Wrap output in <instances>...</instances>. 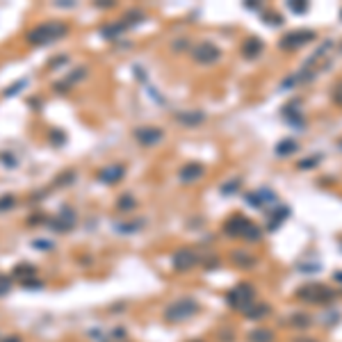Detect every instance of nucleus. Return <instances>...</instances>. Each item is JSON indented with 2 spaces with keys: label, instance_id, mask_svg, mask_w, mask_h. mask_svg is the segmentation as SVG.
Here are the masks:
<instances>
[{
  "label": "nucleus",
  "instance_id": "9b49d317",
  "mask_svg": "<svg viewBox=\"0 0 342 342\" xmlns=\"http://www.w3.org/2000/svg\"><path fill=\"white\" fill-rule=\"evenodd\" d=\"M319 160H322V155H313V157H306V160H301V162H299V164H297V166H299L301 171H306V169H315V166L319 164Z\"/></svg>",
  "mask_w": 342,
  "mask_h": 342
},
{
  "label": "nucleus",
  "instance_id": "f257e3e1",
  "mask_svg": "<svg viewBox=\"0 0 342 342\" xmlns=\"http://www.w3.org/2000/svg\"><path fill=\"white\" fill-rule=\"evenodd\" d=\"M226 233L228 235H235V238H244V240H249V242H260L262 240V231L258 226H253L251 221H249L247 217H233V219H228V223H226Z\"/></svg>",
  "mask_w": 342,
  "mask_h": 342
},
{
  "label": "nucleus",
  "instance_id": "f3484780",
  "mask_svg": "<svg viewBox=\"0 0 342 342\" xmlns=\"http://www.w3.org/2000/svg\"><path fill=\"white\" fill-rule=\"evenodd\" d=\"M269 25H283V19H280L278 14H274V16H269V21H267Z\"/></svg>",
  "mask_w": 342,
  "mask_h": 342
},
{
  "label": "nucleus",
  "instance_id": "a211bd4d",
  "mask_svg": "<svg viewBox=\"0 0 342 342\" xmlns=\"http://www.w3.org/2000/svg\"><path fill=\"white\" fill-rule=\"evenodd\" d=\"M292 322H295L297 326H304V324H308V317H301V315H297V317L292 319Z\"/></svg>",
  "mask_w": 342,
  "mask_h": 342
},
{
  "label": "nucleus",
  "instance_id": "dca6fc26",
  "mask_svg": "<svg viewBox=\"0 0 342 342\" xmlns=\"http://www.w3.org/2000/svg\"><path fill=\"white\" fill-rule=\"evenodd\" d=\"M269 313V306H260V308H253V310H249V317H265V315Z\"/></svg>",
  "mask_w": 342,
  "mask_h": 342
},
{
  "label": "nucleus",
  "instance_id": "2eb2a0df",
  "mask_svg": "<svg viewBox=\"0 0 342 342\" xmlns=\"http://www.w3.org/2000/svg\"><path fill=\"white\" fill-rule=\"evenodd\" d=\"M199 174H203V169H201V166H196V164H192L190 169H187L185 174H183V178H187V181H190V178H196Z\"/></svg>",
  "mask_w": 342,
  "mask_h": 342
},
{
  "label": "nucleus",
  "instance_id": "4468645a",
  "mask_svg": "<svg viewBox=\"0 0 342 342\" xmlns=\"http://www.w3.org/2000/svg\"><path fill=\"white\" fill-rule=\"evenodd\" d=\"M247 201H249V205H251V208H258V210L265 205V201L260 199V194H247Z\"/></svg>",
  "mask_w": 342,
  "mask_h": 342
},
{
  "label": "nucleus",
  "instance_id": "f8f14e48",
  "mask_svg": "<svg viewBox=\"0 0 342 342\" xmlns=\"http://www.w3.org/2000/svg\"><path fill=\"white\" fill-rule=\"evenodd\" d=\"M288 214H290V210H288V208H278V214H276V217H271L269 228H278L280 226V219H285Z\"/></svg>",
  "mask_w": 342,
  "mask_h": 342
},
{
  "label": "nucleus",
  "instance_id": "f03ea898",
  "mask_svg": "<svg viewBox=\"0 0 342 342\" xmlns=\"http://www.w3.org/2000/svg\"><path fill=\"white\" fill-rule=\"evenodd\" d=\"M297 297L301 301H308V304H328V301L335 297V292L328 288V285L322 283H308V285H301L297 290Z\"/></svg>",
  "mask_w": 342,
  "mask_h": 342
},
{
  "label": "nucleus",
  "instance_id": "39448f33",
  "mask_svg": "<svg viewBox=\"0 0 342 342\" xmlns=\"http://www.w3.org/2000/svg\"><path fill=\"white\" fill-rule=\"evenodd\" d=\"M194 57L199 60V62H203V64H210V62H214L219 57V50L212 46V43H201L199 48H196V52H194Z\"/></svg>",
  "mask_w": 342,
  "mask_h": 342
},
{
  "label": "nucleus",
  "instance_id": "ddd939ff",
  "mask_svg": "<svg viewBox=\"0 0 342 342\" xmlns=\"http://www.w3.org/2000/svg\"><path fill=\"white\" fill-rule=\"evenodd\" d=\"M331 98H333V103H335V105H340V107H342V80L337 82L335 87H333V91H331Z\"/></svg>",
  "mask_w": 342,
  "mask_h": 342
},
{
  "label": "nucleus",
  "instance_id": "20e7f679",
  "mask_svg": "<svg viewBox=\"0 0 342 342\" xmlns=\"http://www.w3.org/2000/svg\"><path fill=\"white\" fill-rule=\"evenodd\" d=\"M253 288L249 283H242V285H238L233 292H231V297H228V301H231V306L233 308H240V310H247L249 306H251V301H253Z\"/></svg>",
  "mask_w": 342,
  "mask_h": 342
},
{
  "label": "nucleus",
  "instance_id": "aec40b11",
  "mask_svg": "<svg viewBox=\"0 0 342 342\" xmlns=\"http://www.w3.org/2000/svg\"><path fill=\"white\" fill-rule=\"evenodd\" d=\"M297 342H310V340H297Z\"/></svg>",
  "mask_w": 342,
  "mask_h": 342
},
{
  "label": "nucleus",
  "instance_id": "6e6552de",
  "mask_svg": "<svg viewBox=\"0 0 342 342\" xmlns=\"http://www.w3.org/2000/svg\"><path fill=\"white\" fill-rule=\"evenodd\" d=\"M285 119H288V124L292 126V128H304L306 126V121H304V117H301L299 112H297V109H292V114L290 112H285Z\"/></svg>",
  "mask_w": 342,
  "mask_h": 342
},
{
  "label": "nucleus",
  "instance_id": "6ab92c4d",
  "mask_svg": "<svg viewBox=\"0 0 342 342\" xmlns=\"http://www.w3.org/2000/svg\"><path fill=\"white\" fill-rule=\"evenodd\" d=\"M333 278H335L337 283H342V271H335V276H333Z\"/></svg>",
  "mask_w": 342,
  "mask_h": 342
},
{
  "label": "nucleus",
  "instance_id": "423d86ee",
  "mask_svg": "<svg viewBox=\"0 0 342 342\" xmlns=\"http://www.w3.org/2000/svg\"><path fill=\"white\" fill-rule=\"evenodd\" d=\"M242 52H244V57H249V60L258 57V55L262 52V39H260V37H251V39H247V43H244Z\"/></svg>",
  "mask_w": 342,
  "mask_h": 342
},
{
  "label": "nucleus",
  "instance_id": "1a4fd4ad",
  "mask_svg": "<svg viewBox=\"0 0 342 342\" xmlns=\"http://www.w3.org/2000/svg\"><path fill=\"white\" fill-rule=\"evenodd\" d=\"M271 340H274V335L267 328H258L256 333H251V342H271Z\"/></svg>",
  "mask_w": 342,
  "mask_h": 342
},
{
  "label": "nucleus",
  "instance_id": "7ed1b4c3",
  "mask_svg": "<svg viewBox=\"0 0 342 342\" xmlns=\"http://www.w3.org/2000/svg\"><path fill=\"white\" fill-rule=\"evenodd\" d=\"M315 37H317V34H315L313 30H292V32H288L280 39L278 46L283 48V50H297V48L306 46V43H313Z\"/></svg>",
  "mask_w": 342,
  "mask_h": 342
},
{
  "label": "nucleus",
  "instance_id": "0eeeda50",
  "mask_svg": "<svg viewBox=\"0 0 342 342\" xmlns=\"http://www.w3.org/2000/svg\"><path fill=\"white\" fill-rule=\"evenodd\" d=\"M297 151H299V144H297L295 139H283V142H278V146H276V155L278 157H288Z\"/></svg>",
  "mask_w": 342,
  "mask_h": 342
},
{
  "label": "nucleus",
  "instance_id": "9d476101",
  "mask_svg": "<svg viewBox=\"0 0 342 342\" xmlns=\"http://www.w3.org/2000/svg\"><path fill=\"white\" fill-rule=\"evenodd\" d=\"M288 7H290L292 14H306L308 12V3H304V0H292V3H288Z\"/></svg>",
  "mask_w": 342,
  "mask_h": 342
}]
</instances>
